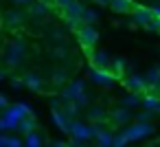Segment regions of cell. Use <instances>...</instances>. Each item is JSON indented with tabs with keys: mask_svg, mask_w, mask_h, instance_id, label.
<instances>
[{
	"mask_svg": "<svg viewBox=\"0 0 160 147\" xmlns=\"http://www.w3.org/2000/svg\"><path fill=\"white\" fill-rule=\"evenodd\" d=\"M24 55H27V44H24V40H20V38L11 40V42L7 44V48H5V66H7V68L20 66L22 59H24Z\"/></svg>",
	"mask_w": 160,
	"mask_h": 147,
	"instance_id": "obj_1",
	"label": "cell"
},
{
	"mask_svg": "<svg viewBox=\"0 0 160 147\" xmlns=\"http://www.w3.org/2000/svg\"><path fill=\"white\" fill-rule=\"evenodd\" d=\"M62 101H77L81 108L83 105H88V94H86V84L81 81V79H77V81H72V84H66L64 86V90H62Z\"/></svg>",
	"mask_w": 160,
	"mask_h": 147,
	"instance_id": "obj_2",
	"label": "cell"
},
{
	"mask_svg": "<svg viewBox=\"0 0 160 147\" xmlns=\"http://www.w3.org/2000/svg\"><path fill=\"white\" fill-rule=\"evenodd\" d=\"M121 134H123L129 143H132V140H140V138H147V136L153 134V125H151L149 121H136L134 125H127Z\"/></svg>",
	"mask_w": 160,
	"mask_h": 147,
	"instance_id": "obj_3",
	"label": "cell"
},
{
	"mask_svg": "<svg viewBox=\"0 0 160 147\" xmlns=\"http://www.w3.org/2000/svg\"><path fill=\"white\" fill-rule=\"evenodd\" d=\"M83 11H86V7L79 3V0H75L70 7H66L62 11V16H64V20L68 22L70 29H81L83 27Z\"/></svg>",
	"mask_w": 160,
	"mask_h": 147,
	"instance_id": "obj_4",
	"label": "cell"
},
{
	"mask_svg": "<svg viewBox=\"0 0 160 147\" xmlns=\"http://www.w3.org/2000/svg\"><path fill=\"white\" fill-rule=\"evenodd\" d=\"M77 38H79V44L86 48V51H92L99 42V33L92 24H83L81 29H77Z\"/></svg>",
	"mask_w": 160,
	"mask_h": 147,
	"instance_id": "obj_5",
	"label": "cell"
},
{
	"mask_svg": "<svg viewBox=\"0 0 160 147\" xmlns=\"http://www.w3.org/2000/svg\"><path fill=\"white\" fill-rule=\"evenodd\" d=\"M68 134H72V138H77V140H81V143L94 138V129H92V125H83V123H79V121H70Z\"/></svg>",
	"mask_w": 160,
	"mask_h": 147,
	"instance_id": "obj_6",
	"label": "cell"
},
{
	"mask_svg": "<svg viewBox=\"0 0 160 147\" xmlns=\"http://www.w3.org/2000/svg\"><path fill=\"white\" fill-rule=\"evenodd\" d=\"M108 121H110V125H114V127H123V125H127V123L132 121V110L125 108V105H118V108H114V110L110 112Z\"/></svg>",
	"mask_w": 160,
	"mask_h": 147,
	"instance_id": "obj_7",
	"label": "cell"
},
{
	"mask_svg": "<svg viewBox=\"0 0 160 147\" xmlns=\"http://www.w3.org/2000/svg\"><path fill=\"white\" fill-rule=\"evenodd\" d=\"M151 20H153L151 7H145V5H136V7H134V11H132V24H136V27H147Z\"/></svg>",
	"mask_w": 160,
	"mask_h": 147,
	"instance_id": "obj_8",
	"label": "cell"
},
{
	"mask_svg": "<svg viewBox=\"0 0 160 147\" xmlns=\"http://www.w3.org/2000/svg\"><path fill=\"white\" fill-rule=\"evenodd\" d=\"M24 20H27V16L20 9H7L2 13V27H7V29H20L24 24Z\"/></svg>",
	"mask_w": 160,
	"mask_h": 147,
	"instance_id": "obj_9",
	"label": "cell"
},
{
	"mask_svg": "<svg viewBox=\"0 0 160 147\" xmlns=\"http://www.w3.org/2000/svg\"><path fill=\"white\" fill-rule=\"evenodd\" d=\"M90 79H92L97 86H101V88H112V86H114V81H116V77L112 75V70H110V68H108V70L92 68V70H90Z\"/></svg>",
	"mask_w": 160,
	"mask_h": 147,
	"instance_id": "obj_10",
	"label": "cell"
},
{
	"mask_svg": "<svg viewBox=\"0 0 160 147\" xmlns=\"http://www.w3.org/2000/svg\"><path fill=\"white\" fill-rule=\"evenodd\" d=\"M108 116H110V112L103 105H90L88 108V121L92 125H105L108 123Z\"/></svg>",
	"mask_w": 160,
	"mask_h": 147,
	"instance_id": "obj_11",
	"label": "cell"
},
{
	"mask_svg": "<svg viewBox=\"0 0 160 147\" xmlns=\"http://www.w3.org/2000/svg\"><path fill=\"white\" fill-rule=\"evenodd\" d=\"M90 62H92V68H101V70H108L110 64H112V57L105 53V51H90Z\"/></svg>",
	"mask_w": 160,
	"mask_h": 147,
	"instance_id": "obj_12",
	"label": "cell"
},
{
	"mask_svg": "<svg viewBox=\"0 0 160 147\" xmlns=\"http://www.w3.org/2000/svg\"><path fill=\"white\" fill-rule=\"evenodd\" d=\"M123 84H125V88L129 90V92H147V81H145V77H140V75H129V77H125L123 79Z\"/></svg>",
	"mask_w": 160,
	"mask_h": 147,
	"instance_id": "obj_13",
	"label": "cell"
},
{
	"mask_svg": "<svg viewBox=\"0 0 160 147\" xmlns=\"http://www.w3.org/2000/svg\"><path fill=\"white\" fill-rule=\"evenodd\" d=\"M48 7H51V5L42 3V0H38V3H31V5H29L27 16H29V18H33V20H42V18H46V16L51 13V9H48Z\"/></svg>",
	"mask_w": 160,
	"mask_h": 147,
	"instance_id": "obj_14",
	"label": "cell"
},
{
	"mask_svg": "<svg viewBox=\"0 0 160 147\" xmlns=\"http://www.w3.org/2000/svg\"><path fill=\"white\" fill-rule=\"evenodd\" d=\"M94 129V138L99 143V147H112V140H114V134L110 129H105L103 125H92Z\"/></svg>",
	"mask_w": 160,
	"mask_h": 147,
	"instance_id": "obj_15",
	"label": "cell"
},
{
	"mask_svg": "<svg viewBox=\"0 0 160 147\" xmlns=\"http://www.w3.org/2000/svg\"><path fill=\"white\" fill-rule=\"evenodd\" d=\"M134 7V0H110V9L114 13H132Z\"/></svg>",
	"mask_w": 160,
	"mask_h": 147,
	"instance_id": "obj_16",
	"label": "cell"
},
{
	"mask_svg": "<svg viewBox=\"0 0 160 147\" xmlns=\"http://www.w3.org/2000/svg\"><path fill=\"white\" fill-rule=\"evenodd\" d=\"M145 110H151V112H158L160 110V97L153 94V92H145L142 97V103H140Z\"/></svg>",
	"mask_w": 160,
	"mask_h": 147,
	"instance_id": "obj_17",
	"label": "cell"
},
{
	"mask_svg": "<svg viewBox=\"0 0 160 147\" xmlns=\"http://www.w3.org/2000/svg\"><path fill=\"white\" fill-rule=\"evenodd\" d=\"M24 86L31 88V90H35V92H40V90H44V79L40 75H35V73H29L24 77Z\"/></svg>",
	"mask_w": 160,
	"mask_h": 147,
	"instance_id": "obj_18",
	"label": "cell"
},
{
	"mask_svg": "<svg viewBox=\"0 0 160 147\" xmlns=\"http://www.w3.org/2000/svg\"><path fill=\"white\" fill-rule=\"evenodd\" d=\"M51 84H53L55 88H64V86L68 84V73H66L64 68H55L53 75H51Z\"/></svg>",
	"mask_w": 160,
	"mask_h": 147,
	"instance_id": "obj_19",
	"label": "cell"
},
{
	"mask_svg": "<svg viewBox=\"0 0 160 147\" xmlns=\"http://www.w3.org/2000/svg\"><path fill=\"white\" fill-rule=\"evenodd\" d=\"M125 68H127V62H125L123 57H112V64H110V70H112V75H114L116 79L125 75Z\"/></svg>",
	"mask_w": 160,
	"mask_h": 147,
	"instance_id": "obj_20",
	"label": "cell"
},
{
	"mask_svg": "<svg viewBox=\"0 0 160 147\" xmlns=\"http://www.w3.org/2000/svg\"><path fill=\"white\" fill-rule=\"evenodd\" d=\"M16 129H20L22 134L35 132V114H33V116H22V119L18 121V127H16Z\"/></svg>",
	"mask_w": 160,
	"mask_h": 147,
	"instance_id": "obj_21",
	"label": "cell"
},
{
	"mask_svg": "<svg viewBox=\"0 0 160 147\" xmlns=\"http://www.w3.org/2000/svg\"><path fill=\"white\" fill-rule=\"evenodd\" d=\"M79 110H81V105H79L77 101H72V99H70V101H64V103H62V112H64V114H66L68 119L77 116V114H79Z\"/></svg>",
	"mask_w": 160,
	"mask_h": 147,
	"instance_id": "obj_22",
	"label": "cell"
},
{
	"mask_svg": "<svg viewBox=\"0 0 160 147\" xmlns=\"http://www.w3.org/2000/svg\"><path fill=\"white\" fill-rule=\"evenodd\" d=\"M140 103H142L140 92H129L127 97H123V103H121V105H125V108H129V110H132V108H138Z\"/></svg>",
	"mask_w": 160,
	"mask_h": 147,
	"instance_id": "obj_23",
	"label": "cell"
},
{
	"mask_svg": "<svg viewBox=\"0 0 160 147\" xmlns=\"http://www.w3.org/2000/svg\"><path fill=\"white\" fill-rule=\"evenodd\" d=\"M53 121L59 125V129H62V132H68V127H70V121H68V116H66L62 110H53Z\"/></svg>",
	"mask_w": 160,
	"mask_h": 147,
	"instance_id": "obj_24",
	"label": "cell"
},
{
	"mask_svg": "<svg viewBox=\"0 0 160 147\" xmlns=\"http://www.w3.org/2000/svg\"><path fill=\"white\" fill-rule=\"evenodd\" d=\"M145 81H147V88H149V86H158V84H160V66L149 68L147 75H145Z\"/></svg>",
	"mask_w": 160,
	"mask_h": 147,
	"instance_id": "obj_25",
	"label": "cell"
},
{
	"mask_svg": "<svg viewBox=\"0 0 160 147\" xmlns=\"http://www.w3.org/2000/svg\"><path fill=\"white\" fill-rule=\"evenodd\" d=\"M24 147H42V136H40L38 132H31V134H27Z\"/></svg>",
	"mask_w": 160,
	"mask_h": 147,
	"instance_id": "obj_26",
	"label": "cell"
},
{
	"mask_svg": "<svg viewBox=\"0 0 160 147\" xmlns=\"http://www.w3.org/2000/svg\"><path fill=\"white\" fill-rule=\"evenodd\" d=\"M97 20H99V13L94 9H88L86 7V11H83V24H94Z\"/></svg>",
	"mask_w": 160,
	"mask_h": 147,
	"instance_id": "obj_27",
	"label": "cell"
},
{
	"mask_svg": "<svg viewBox=\"0 0 160 147\" xmlns=\"http://www.w3.org/2000/svg\"><path fill=\"white\" fill-rule=\"evenodd\" d=\"M129 140L123 136V134H118V136H114V140H112V147H125Z\"/></svg>",
	"mask_w": 160,
	"mask_h": 147,
	"instance_id": "obj_28",
	"label": "cell"
},
{
	"mask_svg": "<svg viewBox=\"0 0 160 147\" xmlns=\"http://www.w3.org/2000/svg\"><path fill=\"white\" fill-rule=\"evenodd\" d=\"M72 3H75V0H53V7H57V9H62V11H64V9H66V7H70Z\"/></svg>",
	"mask_w": 160,
	"mask_h": 147,
	"instance_id": "obj_29",
	"label": "cell"
},
{
	"mask_svg": "<svg viewBox=\"0 0 160 147\" xmlns=\"http://www.w3.org/2000/svg\"><path fill=\"white\" fill-rule=\"evenodd\" d=\"M53 55H55V57H66V55H68V48L59 44V46H57V48L53 51Z\"/></svg>",
	"mask_w": 160,
	"mask_h": 147,
	"instance_id": "obj_30",
	"label": "cell"
},
{
	"mask_svg": "<svg viewBox=\"0 0 160 147\" xmlns=\"http://www.w3.org/2000/svg\"><path fill=\"white\" fill-rule=\"evenodd\" d=\"M151 116H153V112H151V110H142V112L136 116V121H149Z\"/></svg>",
	"mask_w": 160,
	"mask_h": 147,
	"instance_id": "obj_31",
	"label": "cell"
},
{
	"mask_svg": "<svg viewBox=\"0 0 160 147\" xmlns=\"http://www.w3.org/2000/svg\"><path fill=\"white\" fill-rule=\"evenodd\" d=\"M24 86V77H11V88H22Z\"/></svg>",
	"mask_w": 160,
	"mask_h": 147,
	"instance_id": "obj_32",
	"label": "cell"
},
{
	"mask_svg": "<svg viewBox=\"0 0 160 147\" xmlns=\"http://www.w3.org/2000/svg\"><path fill=\"white\" fill-rule=\"evenodd\" d=\"M9 3H11L13 7H29L31 0H9Z\"/></svg>",
	"mask_w": 160,
	"mask_h": 147,
	"instance_id": "obj_33",
	"label": "cell"
},
{
	"mask_svg": "<svg viewBox=\"0 0 160 147\" xmlns=\"http://www.w3.org/2000/svg\"><path fill=\"white\" fill-rule=\"evenodd\" d=\"M9 108V99L5 94H0V110H7Z\"/></svg>",
	"mask_w": 160,
	"mask_h": 147,
	"instance_id": "obj_34",
	"label": "cell"
},
{
	"mask_svg": "<svg viewBox=\"0 0 160 147\" xmlns=\"http://www.w3.org/2000/svg\"><path fill=\"white\" fill-rule=\"evenodd\" d=\"M51 147H70V145H68L66 140H53V143H51Z\"/></svg>",
	"mask_w": 160,
	"mask_h": 147,
	"instance_id": "obj_35",
	"label": "cell"
},
{
	"mask_svg": "<svg viewBox=\"0 0 160 147\" xmlns=\"http://www.w3.org/2000/svg\"><path fill=\"white\" fill-rule=\"evenodd\" d=\"M151 13L153 18H160V5H151Z\"/></svg>",
	"mask_w": 160,
	"mask_h": 147,
	"instance_id": "obj_36",
	"label": "cell"
},
{
	"mask_svg": "<svg viewBox=\"0 0 160 147\" xmlns=\"http://www.w3.org/2000/svg\"><path fill=\"white\" fill-rule=\"evenodd\" d=\"M9 127H7V121H5V116L2 119H0V132H7Z\"/></svg>",
	"mask_w": 160,
	"mask_h": 147,
	"instance_id": "obj_37",
	"label": "cell"
},
{
	"mask_svg": "<svg viewBox=\"0 0 160 147\" xmlns=\"http://www.w3.org/2000/svg\"><path fill=\"white\" fill-rule=\"evenodd\" d=\"M97 5H110V0H94Z\"/></svg>",
	"mask_w": 160,
	"mask_h": 147,
	"instance_id": "obj_38",
	"label": "cell"
},
{
	"mask_svg": "<svg viewBox=\"0 0 160 147\" xmlns=\"http://www.w3.org/2000/svg\"><path fill=\"white\" fill-rule=\"evenodd\" d=\"M0 81H5V73H0Z\"/></svg>",
	"mask_w": 160,
	"mask_h": 147,
	"instance_id": "obj_39",
	"label": "cell"
},
{
	"mask_svg": "<svg viewBox=\"0 0 160 147\" xmlns=\"http://www.w3.org/2000/svg\"><path fill=\"white\" fill-rule=\"evenodd\" d=\"M77 147H86V145H77Z\"/></svg>",
	"mask_w": 160,
	"mask_h": 147,
	"instance_id": "obj_40",
	"label": "cell"
},
{
	"mask_svg": "<svg viewBox=\"0 0 160 147\" xmlns=\"http://www.w3.org/2000/svg\"><path fill=\"white\" fill-rule=\"evenodd\" d=\"M0 147H2V145H0Z\"/></svg>",
	"mask_w": 160,
	"mask_h": 147,
	"instance_id": "obj_41",
	"label": "cell"
},
{
	"mask_svg": "<svg viewBox=\"0 0 160 147\" xmlns=\"http://www.w3.org/2000/svg\"><path fill=\"white\" fill-rule=\"evenodd\" d=\"M158 33H160V31H158Z\"/></svg>",
	"mask_w": 160,
	"mask_h": 147,
	"instance_id": "obj_42",
	"label": "cell"
}]
</instances>
